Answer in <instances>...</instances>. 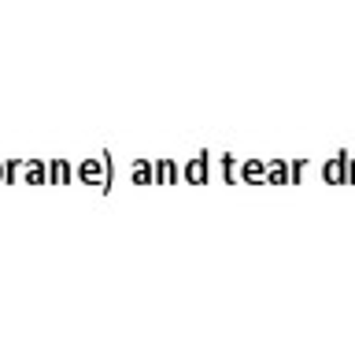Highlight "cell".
Masks as SVG:
<instances>
[{
    "label": "cell",
    "mask_w": 355,
    "mask_h": 344,
    "mask_svg": "<svg viewBox=\"0 0 355 344\" xmlns=\"http://www.w3.org/2000/svg\"><path fill=\"white\" fill-rule=\"evenodd\" d=\"M104 171L107 166H104V152H100V155H85V160L74 166V178L82 185H100L104 189Z\"/></svg>",
    "instance_id": "obj_1"
},
{
    "label": "cell",
    "mask_w": 355,
    "mask_h": 344,
    "mask_svg": "<svg viewBox=\"0 0 355 344\" xmlns=\"http://www.w3.org/2000/svg\"><path fill=\"white\" fill-rule=\"evenodd\" d=\"M182 178L189 185H207V178H211V163H207V152H196L193 160H189L182 166Z\"/></svg>",
    "instance_id": "obj_2"
},
{
    "label": "cell",
    "mask_w": 355,
    "mask_h": 344,
    "mask_svg": "<svg viewBox=\"0 0 355 344\" xmlns=\"http://www.w3.org/2000/svg\"><path fill=\"white\" fill-rule=\"evenodd\" d=\"M22 185H49V163L44 160H22Z\"/></svg>",
    "instance_id": "obj_3"
},
{
    "label": "cell",
    "mask_w": 355,
    "mask_h": 344,
    "mask_svg": "<svg viewBox=\"0 0 355 344\" xmlns=\"http://www.w3.org/2000/svg\"><path fill=\"white\" fill-rule=\"evenodd\" d=\"M71 182H74V166H71V160H63V155L49 160V185H71Z\"/></svg>",
    "instance_id": "obj_4"
},
{
    "label": "cell",
    "mask_w": 355,
    "mask_h": 344,
    "mask_svg": "<svg viewBox=\"0 0 355 344\" xmlns=\"http://www.w3.org/2000/svg\"><path fill=\"white\" fill-rule=\"evenodd\" d=\"M130 174H133V185H155V163H148L144 155L130 163Z\"/></svg>",
    "instance_id": "obj_5"
},
{
    "label": "cell",
    "mask_w": 355,
    "mask_h": 344,
    "mask_svg": "<svg viewBox=\"0 0 355 344\" xmlns=\"http://www.w3.org/2000/svg\"><path fill=\"white\" fill-rule=\"evenodd\" d=\"M178 178H182L178 163L171 160V155H163V160L155 163V185H178Z\"/></svg>",
    "instance_id": "obj_6"
},
{
    "label": "cell",
    "mask_w": 355,
    "mask_h": 344,
    "mask_svg": "<svg viewBox=\"0 0 355 344\" xmlns=\"http://www.w3.org/2000/svg\"><path fill=\"white\" fill-rule=\"evenodd\" d=\"M241 178H244V182H259V178H263V163L259 160H248V163L241 166Z\"/></svg>",
    "instance_id": "obj_7"
},
{
    "label": "cell",
    "mask_w": 355,
    "mask_h": 344,
    "mask_svg": "<svg viewBox=\"0 0 355 344\" xmlns=\"http://www.w3.org/2000/svg\"><path fill=\"white\" fill-rule=\"evenodd\" d=\"M19 178H22V160H8V163H4V182L15 185Z\"/></svg>",
    "instance_id": "obj_8"
},
{
    "label": "cell",
    "mask_w": 355,
    "mask_h": 344,
    "mask_svg": "<svg viewBox=\"0 0 355 344\" xmlns=\"http://www.w3.org/2000/svg\"><path fill=\"white\" fill-rule=\"evenodd\" d=\"M222 178L230 185H237V163H233V155H222Z\"/></svg>",
    "instance_id": "obj_9"
},
{
    "label": "cell",
    "mask_w": 355,
    "mask_h": 344,
    "mask_svg": "<svg viewBox=\"0 0 355 344\" xmlns=\"http://www.w3.org/2000/svg\"><path fill=\"white\" fill-rule=\"evenodd\" d=\"M0 182H4V163H0Z\"/></svg>",
    "instance_id": "obj_10"
}]
</instances>
